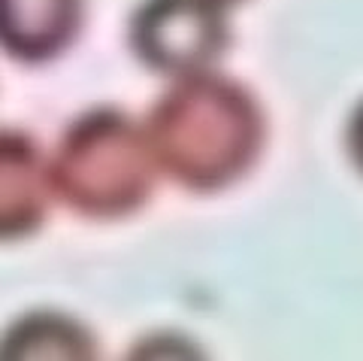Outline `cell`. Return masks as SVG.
Masks as SVG:
<instances>
[{
    "label": "cell",
    "mask_w": 363,
    "mask_h": 361,
    "mask_svg": "<svg viewBox=\"0 0 363 361\" xmlns=\"http://www.w3.org/2000/svg\"><path fill=\"white\" fill-rule=\"evenodd\" d=\"M155 161L176 185L212 195L257 164L267 119L242 82L221 73L176 79L145 116Z\"/></svg>",
    "instance_id": "6da1fadb"
},
{
    "label": "cell",
    "mask_w": 363,
    "mask_h": 361,
    "mask_svg": "<svg viewBox=\"0 0 363 361\" xmlns=\"http://www.w3.org/2000/svg\"><path fill=\"white\" fill-rule=\"evenodd\" d=\"M118 361H209L197 340L182 331H152L140 337Z\"/></svg>",
    "instance_id": "52a82bcc"
},
{
    "label": "cell",
    "mask_w": 363,
    "mask_h": 361,
    "mask_svg": "<svg viewBox=\"0 0 363 361\" xmlns=\"http://www.w3.org/2000/svg\"><path fill=\"white\" fill-rule=\"evenodd\" d=\"M55 195L49 161L18 128L0 134V228L6 240L37 231Z\"/></svg>",
    "instance_id": "277c9868"
},
{
    "label": "cell",
    "mask_w": 363,
    "mask_h": 361,
    "mask_svg": "<svg viewBox=\"0 0 363 361\" xmlns=\"http://www.w3.org/2000/svg\"><path fill=\"white\" fill-rule=\"evenodd\" d=\"M0 361H100L94 334L58 310L25 313L4 331Z\"/></svg>",
    "instance_id": "8992f818"
},
{
    "label": "cell",
    "mask_w": 363,
    "mask_h": 361,
    "mask_svg": "<svg viewBox=\"0 0 363 361\" xmlns=\"http://www.w3.org/2000/svg\"><path fill=\"white\" fill-rule=\"evenodd\" d=\"M85 0H0L4 52L21 64L52 61L76 40Z\"/></svg>",
    "instance_id": "5b68a950"
},
{
    "label": "cell",
    "mask_w": 363,
    "mask_h": 361,
    "mask_svg": "<svg viewBox=\"0 0 363 361\" xmlns=\"http://www.w3.org/2000/svg\"><path fill=\"white\" fill-rule=\"evenodd\" d=\"M157 171L145 122L118 107H91L76 116L49 158L55 198L97 222L140 210L152 198Z\"/></svg>",
    "instance_id": "7a4b0ae2"
},
{
    "label": "cell",
    "mask_w": 363,
    "mask_h": 361,
    "mask_svg": "<svg viewBox=\"0 0 363 361\" xmlns=\"http://www.w3.org/2000/svg\"><path fill=\"white\" fill-rule=\"evenodd\" d=\"M212 4H218L221 9H230V6H236V4H242V0H212Z\"/></svg>",
    "instance_id": "9c48e42d"
},
{
    "label": "cell",
    "mask_w": 363,
    "mask_h": 361,
    "mask_svg": "<svg viewBox=\"0 0 363 361\" xmlns=\"http://www.w3.org/2000/svg\"><path fill=\"white\" fill-rule=\"evenodd\" d=\"M345 149L351 164L357 167V173L363 176V100L354 107V112L348 116V125H345Z\"/></svg>",
    "instance_id": "ba28073f"
},
{
    "label": "cell",
    "mask_w": 363,
    "mask_h": 361,
    "mask_svg": "<svg viewBox=\"0 0 363 361\" xmlns=\"http://www.w3.org/2000/svg\"><path fill=\"white\" fill-rule=\"evenodd\" d=\"M128 40L140 64L173 82L209 73L230 46L227 9L212 0H143Z\"/></svg>",
    "instance_id": "3957f363"
}]
</instances>
